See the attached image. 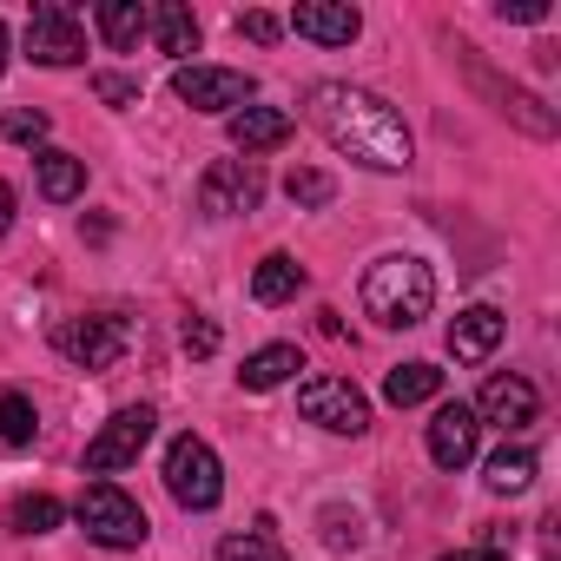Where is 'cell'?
<instances>
[{"label": "cell", "mask_w": 561, "mask_h": 561, "mask_svg": "<svg viewBox=\"0 0 561 561\" xmlns=\"http://www.w3.org/2000/svg\"><path fill=\"white\" fill-rule=\"evenodd\" d=\"M291 27L318 47H351L364 34V14L351 8V0H305V8L291 14Z\"/></svg>", "instance_id": "4fadbf2b"}, {"label": "cell", "mask_w": 561, "mask_h": 561, "mask_svg": "<svg viewBox=\"0 0 561 561\" xmlns=\"http://www.w3.org/2000/svg\"><path fill=\"white\" fill-rule=\"evenodd\" d=\"M311 126H318L344 159H357V165H370V172H403L410 152H416L403 113H397L383 93L351 87V80H318V87H311Z\"/></svg>", "instance_id": "6da1fadb"}, {"label": "cell", "mask_w": 561, "mask_h": 561, "mask_svg": "<svg viewBox=\"0 0 561 561\" xmlns=\"http://www.w3.org/2000/svg\"><path fill=\"white\" fill-rule=\"evenodd\" d=\"M482 482H489L495 495H522V489L535 482V456H528V449H508V443H502V449H495V456L482 462Z\"/></svg>", "instance_id": "7402d4cb"}, {"label": "cell", "mask_w": 561, "mask_h": 561, "mask_svg": "<svg viewBox=\"0 0 561 561\" xmlns=\"http://www.w3.org/2000/svg\"><path fill=\"white\" fill-rule=\"evenodd\" d=\"M502 311L495 305H469V311H456V324H449V357L456 364H489L495 357V344H502Z\"/></svg>", "instance_id": "5bb4252c"}, {"label": "cell", "mask_w": 561, "mask_h": 561, "mask_svg": "<svg viewBox=\"0 0 561 561\" xmlns=\"http://www.w3.org/2000/svg\"><path fill=\"white\" fill-rule=\"evenodd\" d=\"M0 133H8L14 146H41V139H47V113H41V106H14L8 119H0Z\"/></svg>", "instance_id": "4316f807"}, {"label": "cell", "mask_w": 561, "mask_h": 561, "mask_svg": "<svg viewBox=\"0 0 561 561\" xmlns=\"http://www.w3.org/2000/svg\"><path fill=\"white\" fill-rule=\"evenodd\" d=\"M218 561H291V554L277 548L271 522H257V528H244V535H225V541H218Z\"/></svg>", "instance_id": "cb8c5ba5"}, {"label": "cell", "mask_w": 561, "mask_h": 561, "mask_svg": "<svg viewBox=\"0 0 561 561\" xmlns=\"http://www.w3.org/2000/svg\"><path fill=\"white\" fill-rule=\"evenodd\" d=\"M27 54L41 67H80L87 60V27H80V14L67 0H41L27 14Z\"/></svg>", "instance_id": "ba28073f"}, {"label": "cell", "mask_w": 561, "mask_h": 561, "mask_svg": "<svg viewBox=\"0 0 561 561\" xmlns=\"http://www.w3.org/2000/svg\"><path fill=\"white\" fill-rule=\"evenodd\" d=\"M285 192H291V205H311V211L337 198V185H331V172H291V179H285Z\"/></svg>", "instance_id": "484cf974"}, {"label": "cell", "mask_w": 561, "mask_h": 561, "mask_svg": "<svg viewBox=\"0 0 561 561\" xmlns=\"http://www.w3.org/2000/svg\"><path fill=\"white\" fill-rule=\"evenodd\" d=\"M0 67H8V27H0Z\"/></svg>", "instance_id": "e575fe53"}, {"label": "cell", "mask_w": 561, "mask_h": 561, "mask_svg": "<svg viewBox=\"0 0 561 561\" xmlns=\"http://www.w3.org/2000/svg\"><path fill=\"white\" fill-rule=\"evenodd\" d=\"M54 351L80 370H113L133 351V324L126 318H60L54 324Z\"/></svg>", "instance_id": "5b68a950"}, {"label": "cell", "mask_w": 561, "mask_h": 561, "mask_svg": "<svg viewBox=\"0 0 561 561\" xmlns=\"http://www.w3.org/2000/svg\"><path fill=\"white\" fill-rule=\"evenodd\" d=\"M541 416V390L515 370H495L476 397V423H495V430H528Z\"/></svg>", "instance_id": "8fae6325"}, {"label": "cell", "mask_w": 561, "mask_h": 561, "mask_svg": "<svg viewBox=\"0 0 561 561\" xmlns=\"http://www.w3.org/2000/svg\"><path fill=\"white\" fill-rule=\"evenodd\" d=\"M34 430H41V410H34V397H21V390H0V443H8V449H27V443H34Z\"/></svg>", "instance_id": "603a6c76"}, {"label": "cell", "mask_w": 561, "mask_h": 561, "mask_svg": "<svg viewBox=\"0 0 561 561\" xmlns=\"http://www.w3.org/2000/svg\"><path fill=\"white\" fill-rule=\"evenodd\" d=\"M548 561H554V554H548Z\"/></svg>", "instance_id": "d590c367"}, {"label": "cell", "mask_w": 561, "mask_h": 561, "mask_svg": "<svg viewBox=\"0 0 561 561\" xmlns=\"http://www.w3.org/2000/svg\"><path fill=\"white\" fill-rule=\"evenodd\" d=\"M165 489H172V502L192 508V515L218 508V495H225V469H218V456H211L205 436H172V449H165Z\"/></svg>", "instance_id": "277c9868"}, {"label": "cell", "mask_w": 561, "mask_h": 561, "mask_svg": "<svg viewBox=\"0 0 561 561\" xmlns=\"http://www.w3.org/2000/svg\"><path fill=\"white\" fill-rule=\"evenodd\" d=\"M80 192H87V159H73V152H41V198L73 205Z\"/></svg>", "instance_id": "44dd1931"}, {"label": "cell", "mask_w": 561, "mask_h": 561, "mask_svg": "<svg viewBox=\"0 0 561 561\" xmlns=\"http://www.w3.org/2000/svg\"><path fill=\"white\" fill-rule=\"evenodd\" d=\"M172 93H179L192 113H238L257 87H251V73H238V67H179V73H172Z\"/></svg>", "instance_id": "30bf717a"}, {"label": "cell", "mask_w": 561, "mask_h": 561, "mask_svg": "<svg viewBox=\"0 0 561 561\" xmlns=\"http://www.w3.org/2000/svg\"><path fill=\"white\" fill-rule=\"evenodd\" d=\"M285 139H291V113H277V106H238V113H231V146H238L244 159L277 152Z\"/></svg>", "instance_id": "9a60e30c"}, {"label": "cell", "mask_w": 561, "mask_h": 561, "mask_svg": "<svg viewBox=\"0 0 561 561\" xmlns=\"http://www.w3.org/2000/svg\"><path fill=\"white\" fill-rule=\"evenodd\" d=\"M298 291H305V264H298L291 251L257 257V271H251V298H257V305H285V298H298Z\"/></svg>", "instance_id": "e0dca14e"}, {"label": "cell", "mask_w": 561, "mask_h": 561, "mask_svg": "<svg viewBox=\"0 0 561 561\" xmlns=\"http://www.w3.org/2000/svg\"><path fill=\"white\" fill-rule=\"evenodd\" d=\"M8 225H14V185L0 179V231H8Z\"/></svg>", "instance_id": "836d02e7"}, {"label": "cell", "mask_w": 561, "mask_h": 561, "mask_svg": "<svg viewBox=\"0 0 561 561\" xmlns=\"http://www.w3.org/2000/svg\"><path fill=\"white\" fill-rule=\"evenodd\" d=\"M443 561H508L502 548H456V554H443Z\"/></svg>", "instance_id": "d6a6232c"}, {"label": "cell", "mask_w": 561, "mask_h": 561, "mask_svg": "<svg viewBox=\"0 0 561 561\" xmlns=\"http://www.w3.org/2000/svg\"><path fill=\"white\" fill-rule=\"evenodd\" d=\"M152 41H159V54H172V60L185 67V54H198V21H192V8H179V0L152 8Z\"/></svg>", "instance_id": "ffe728a7"}, {"label": "cell", "mask_w": 561, "mask_h": 561, "mask_svg": "<svg viewBox=\"0 0 561 561\" xmlns=\"http://www.w3.org/2000/svg\"><path fill=\"white\" fill-rule=\"evenodd\" d=\"M476 436H482L476 410H469V403H443L436 423H430V462H436V469H462V462L476 456Z\"/></svg>", "instance_id": "7c38bea8"}, {"label": "cell", "mask_w": 561, "mask_h": 561, "mask_svg": "<svg viewBox=\"0 0 561 561\" xmlns=\"http://www.w3.org/2000/svg\"><path fill=\"white\" fill-rule=\"evenodd\" d=\"M324 541H331V548H357V541H364V522L344 515V508H324Z\"/></svg>", "instance_id": "83f0119b"}, {"label": "cell", "mask_w": 561, "mask_h": 561, "mask_svg": "<svg viewBox=\"0 0 561 561\" xmlns=\"http://www.w3.org/2000/svg\"><path fill=\"white\" fill-rule=\"evenodd\" d=\"M60 515H67V508H60L54 495H21L8 522H14V535H54V528H60Z\"/></svg>", "instance_id": "d4e9b609"}, {"label": "cell", "mask_w": 561, "mask_h": 561, "mask_svg": "<svg viewBox=\"0 0 561 561\" xmlns=\"http://www.w3.org/2000/svg\"><path fill=\"white\" fill-rule=\"evenodd\" d=\"M93 93H100L106 106H133V100H139V80H126V73H100Z\"/></svg>", "instance_id": "f546056e"}, {"label": "cell", "mask_w": 561, "mask_h": 561, "mask_svg": "<svg viewBox=\"0 0 561 561\" xmlns=\"http://www.w3.org/2000/svg\"><path fill=\"white\" fill-rule=\"evenodd\" d=\"M298 410H305L318 430H331V436H364V430H370V397H364L351 377H311V383L298 390Z\"/></svg>", "instance_id": "8992f818"}, {"label": "cell", "mask_w": 561, "mask_h": 561, "mask_svg": "<svg viewBox=\"0 0 561 561\" xmlns=\"http://www.w3.org/2000/svg\"><path fill=\"white\" fill-rule=\"evenodd\" d=\"M502 21H548V0H495Z\"/></svg>", "instance_id": "4dcf8cb0"}, {"label": "cell", "mask_w": 561, "mask_h": 561, "mask_svg": "<svg viewBox=\"0 0 561 561\" xmlns=\"http://www.w3.org/2000/svg\"><path fill=\"white\" fill-rule=\"evenodd\" d=\"M298 370H305L298 344H264V351H251V357H244L238 383H244V390H277V383H291Z\"/></svg>", "instance_id": "ac0fdd59"}, {"label": "cell", "mask_w": 561, "mask_h": 561, "mask_svg": "<svg viewBox=\"0 0 561 561\" xmlns=\"http://www.w3.org/2000/svg\"><path fill=\"white\" fill-rule=\"evenodd\" d=\"M73 515H80V528H87L100 548H139V541L152 535L146 508H139L119 482H87L80 502H73Z\"/></svg>", "instance_id": "3957f363"}, {"label": "cell", "mask_w": 561, "mask_h": 561, "mask_svg": "<svg viewBox=\"0 0 561 561\" xmlns=\"http://www.w3.org/2000/svg\"><path fill=\"white\" fill-rule=\"evenodd\" d=\"M152 410L146 403H126V410H113L106 423H100V436L87 443V476H113V469H133L139 462V449L152 443Z\"/></svg>", "instance_id": "52a82bcc"}, {"label": "cell", "mask_w": 561, "mask_h": 561, "mask_svg": "<svg viewBox=\"0 0 561 561\" xmlns=\"http://www.w3.org/2000/svg\"><path fill=\"white\" fill-rule=\"evenodd\" d=\"M179 344H185L192 357H211V351H218V324H211V318H185V331H179Z\"/></svg>", "instance_id": "f1b7e54d"}, {"label": "cell", "mask_w": 561, "mask_h": 561, "mask_svg": "<svg viewBox=\"0 0 561 561\" xmlns=\"http://www.w3.org/2000/svg\"><path fill=\"white\" fill-rule=\"evenodd\" d=\"M383 397H390L397 410L436 403V397H443V370H436V364H397V370L383 377Z\"/></svg>", "instance_id": "d6986e66"}, {"label": "cell", "mask_w": 561, "mask_h": 561, "mask_svg": "<svg viewBox=\"0 0 561 561\" xmlns=\"http://www.w3.org/2000/svg\"><path fill=\"white\" fill-rule=\"evenodd\" d=\"M430 305H436V271H430L423 257L390 251V257H377V264L364 271V311H370L383 331H410V324H423Z\"/></svg>", "instance_id": "7a4b0ae2"}, {"label": "cell", "mask_w": 561, "mask_h": 561, "mask_svg": "<svg viewBox=\"0 0 561 561\" xmlns=\"http://www.w3.org/2000/svg\"><path fill=\"white\" fill-rule=\"evenodd\" d=\"M238 34H251V41L264 47V41H277L285 27H277V14H238Z\"/></svg>", "instance_id": "1f68e13d"}, {"label": "cell", "mask_w": 561, "mask_h": 561, "mask_svg": "<svg viewBox=\"0 0 561 561\" xmlns=\"http://www.w3.org/2000/svg\"><path fill=\"white\" fill-rule=\"evenodd\" d=\"M264 205V172L257 159H218L205 179H198V211L205 218H238V211H257Z\"/></svg>", "instance_id": "9c48e42d"}, {"label": "cell", "mask_w": 561, "mask_h": 561, "mask_svg": "<svg viewBox=\"0 0 561 561\" xmlns=\"http://www.w3.org/2000/svg\"><path fill=\"white\" fill-rule=\"evenodd\" d=\"M93 27L106 34V47H113V54H133V47L152 34V8H139V0H100Z\"/></svg>", "instance_id": "2e32d148"}]
</instances>
